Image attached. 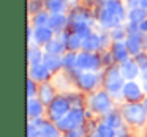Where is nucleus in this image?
Returning a JSON list of instances; mask_svg holds the SVG:
<instances>
[{"label": "nucleus", "instance_id": "obj_39", "mask_svg": "<svg viewBox=\"0 0 147 137\" xmlns=\"http://www.w3.org/2000/svg\"><path fill=\"white\" fill-rule=\"evenodd\" d=\"M139 32L141 33H147V19L139 24Z\"/></svg>", "mask_w": 147, "mask_h": 137}, {"label": "nucleus", "instance_id": "obj_12", "mask_svg": "<svg viewBox=\"0 0 147 137\" xmlns=\"http://www.w3.org/2000/svg\"><path fill=\"white\" fill-rule=\"evenodd\" d=\"M67 16H63L62 13H57V14H51L49 16V21H48V27L52 29L54 32H60L65 25H67Z\"/></svg>", "mask_w": 147, "mask_h": 137}, {"label": "nucleus", "instance_id": "obj_5", "mask_svg": "<svg viewBox=\"0 0 147 137\" xmlns=\"http://www.w3.org/2000/svg\"><path fill=\"white\" fill-rule=\"evenodd\" d=\"M98 21H100V24H101L103 27H108V29H114V27H117L119 24L122 22L119 17H115L114 14H112L111 11L108 10V8H105V7L100 10Z\"/></svg>", "mask_w": 147, "mask_h": 137}, {"label": "nucleus", "instance_id": "obj_17", "mask_svg": "<svg viewBox=\"0 0 147 137\" xmlns=\"http://www.w3.org/2000/svg\"><path fill=\"white\" fill-rule=\"evenodd\" d=\"M45 7L51 14L63 13L65 8H67V0H46Z\"/></svg>", "mask_w": 147, "mask_h": 137}, {"label": "nucleus", "instance_id": "obj_2", "mask_svg": "<svg viewBox=\"0 0 147 137\" xmlns=\"http://www.w3.org/2000/svg\"><path fill=\"white\" fill-rule=\"evenodd\" d=\"M78 66L82 68V70L93 71L100 66V58L92 52H84V54L78 55Z\"/></svg>", "mask_w": 147, "mask_h": 137}, {"label": "nucleus", "instance_id": "obj_16", "mask_svg": "<svg viewBox=\"0 0 147 137\" xmlns=\"http://www.w3.org/2000/svg\"><path fill=\"white\" fill-rule=\"evenodd\" d=\"M105 8H108L109 11H111L112 14H114L115 17H119V19H123L125 17V11H123V7H122V3L119 2V0H106L105 5H103Z\"/></svg>", "mask_w": 147, "mask_h": 137}, {"label": "nucleus", "instance_id": "obj_26", "mask_svg": "<svg viewBox=\"0 0 147 137\" xmlns=\"http://www.w3.org/2000/svg\"><path fill=\"white\" fill-rule=\"evenodd\" d=\"M43 58L45 57L41 55V51H40L38 47H32V46H30L29 47V61H30V65H38Z\"/></svg>", "mask_w": 147, "mask_h": 137}, {"label": "nucleus", "instance_id": "obj_4", "mask_svg": "<svg viewBox=\"0 0 147 137\" xmlns=\"http://www.w3.org/2000/svg\"><path fill=\"white\" fill-rule=\"evenodd\" d=\"M106 85L111 92H119L120 87L123 85V76L119 70H111L106 76Z\"/></svg>", "mask_w": 147, "mask_h": 137}, {"label": "nucleus", "instance_id": "obj_24", "mask_svg": "<svg viewBox=\"0 0 147 137\" xmlns=\"http://www.w3.org/2000/svg\"><path fill=\"white\" fill-rule=\"evenodd\" d=\"M27 107H29V115L30 117H38V115H41L43 106H41V102H40L38 99L29 98V104H27Z\"/></svg>", "mask_w": 147, "mask_h": 137}, {"label": "nucleus", "instance_id": "obj_29", "mask_svg": "<svg viewBox=\"0 0 147 137\" xmlns=\"http://www.w3.org/2000/svg\"><path fill=\"white\" fill-rule=\"evenodd\" d=\"M63 66L70 68V70L78 66V55L74 52H70V54H67L63 57Z\"/></svg>", "mask_w": 147, "mask_h": 137}, {"label": "nucleus", "instance_id": "obj_10", "mask_svg": "<svg viewBox=\"0 0 147 137\" xmlns=\"http://www.w3.org/2000/svg\"><path fill=\"white\" fill-rule=\"evenodd\" d=\"M52 35H54V30L49 29L48 25L36 27L35 29V41L38 43V44H48L52 39Z\"/></svg>", "mask_w": 147, "mask_h": 137}, {"label": "nucleus", "instance_id": "obj_43", "mask_svg": "<svg viewBox=\"0 0 147 137\" xmlns=\"http://www.w3.org/2000/svg\"><path fill=\"white\" fill-rule=\"evenodd\" d=\"M117 137H123V136H117Z\"/></svg>", "mask_w": 147, "mask_h": 137}, {"label": "nucleus", "instance_id": "obj_36", "mask_svg": "<svg viewBox=\"0 0 147 137\" xmlns=\"http://www.w3.org/2000/svg\"><path fill=\"white\" fill-rule=\"evenodd\" d=\"M82 136H84V131L81 128H76V129H71L67 137H82Z\"/></svg>", "mask_w": 147, "mask_h": 137}, {"label": "nucleus", "instance_id": "obj_7", "mask_svg": "<svg viewBox=\"0 0 147 137\" xmlns=\"http://www.w3.org/2000/svg\"><path fill=\"white\" fill-rule=\"evenodd\" d=\"M125 44H127V49L130 54L138 55L142 47V36L139 33H134V35H128L127 39H125Z\"/></svg>", "mask_w": 147, "mask_h": 137}, {"label": "nucleus", "instance_id": "obj_41", "mask_svg": "<svg viewBox=\"0 0 147 137\" xmlns=\"http://www.w3.org/2000/svg\"><path fill=\"white\" fill-rule=\"evenodd\" d=\"M144 107H146V110H147V101H146V106H144Z\"/></svg>", "mask_w": 147, "mask_h": 137}, {"label": "nucleus", "instance_id": "obj_40", "mask_svg": "<svg viewBox=\"0 0 147 137\" xmlns=\"http://www.w3.org/2000/svg\"><path fill=\"white\" fill-rule=\"evenodd\" d=\"M141 8H144L147 11V0H141Z\"/></svg>", "mask_w": 147, "mask_h": 137}, {"label": "nucleus", "instance_id": "obj_1", "mask_svg": "<svg viewBox=\"0 0 147 137\" xmlns=\"http://www.w3.org/2000/svg\"><path fill=\"white\" fill-rule=\"evenodd\" d=\"M123 115L127 118V121H130L131 124H142L144 120H146V107L133 102V104L125 107Z\"/></svg>", "mask_w": 147, "mask_h": 137}, {"label": "nucleus", "instance_id": "obj_20", "mask_svg": "<svg viewBox=\"0 0 147 137\" xmlns=\"http://www.w3.org/2000/svg\"><path fill=\"white\" fill-rule=\"evenodd\" d=\"M43 60H45V65L49 71H57L63 65V58H60L59 55H54V54H48Z\"/></svg>", "mask_w": 147, "mask_h": 137}, {"label": "nucleus", "instance_id": "obj_23", "mask_svg": "<svg viewBox=\"0 0 147 137\" xmlns=\"http://www.w3.org/2000/svg\"><path fill=\"white\" fill-rule=\"evenodd\" d=\"M65 49V44L62 41H57V39H51V41L46 44V51H48V54H54V55H59L62 54Z\"/></svg>", "mask_w": 147, "mask_h": 137}, {"label": "nucleus", "instance_id": "obj_14", "mask_svg": "<svg viewBox=\"0 0 147 137\" xmlns=\"http://www.w3.org/2000/svg\"><path fill=\"white\" fill-rule=\"evenodd\" d=\"M120 73H122V76H123V77H127V79H133V77H136V74L139 73V68H138V63H136V61H131V60L122 61Z\"/></svg>", "mask_w": 147, "mask_h": 137}, {"label": "nucleus", "instance_id": "obj_38", "mask_svg": "<svg viewBox=\"0 0 147 137\" xmlns=\"http://www.w3.org/2000/svg\"><path fill=\"white\" fill-rule=\"evenodd\" d=\"M127 5L130 7V10L131 8H138L141 7V0H127Z\"/></svg>", "mask_w": 147, "mask_h": 137}, {"label": "nucleus", "instance_id": "obj_30", "mask_svg": "<svg viewBox=\"0 0 147 137\" xmlns=\"http://www.w3.org/2000/svg\"><path fill=\"white\" fill-rule=\"evenodd\" d=\"M87 17H89V14L86 13V11L82 10H74L73 14H71V24L73 22H87Z\"/></svg>", "mask_w": 147, "mask_h": 137}, {"label": "nucleus", "instance_id": "obj_35", "mask_svg": "<svg viewBox=\"0 0 147 137\" xmlns=\"http://www.w3.org/2000/svg\"><path fill=\"white\" fill-rule=\"evenodd\" d=\"M136 63L139 65L141 68H146V66H147V55H146V54H138Z\"/></svg>", "mask_w": 147, "mask_h": 137}, {"label": "nucleus", "instance_id": "obj_28", "mask_svg": "<svg viewBox=\"0 0 147 137\" xmlns=\"http://www.w3.org/2000/svg\"><path fill=\"white\" fill-rule=\"evenodd\" d=\"M48 21H49V14L48 13H43V11L36 13L35 17H33V24H35V27H45V25H48Z\"/></svg>", "mask_w": 147, "mask_h": 137}, {"label": "nucleus", "instance_id": "obj_42", "mask_svg": "<svg viewBox=\"0 0 147 137\" xmlns=\"http://www.w3.org/2000/svg\"><path fill=\"white\" fill-rule=\"evenodd\" d=\"M67 2H76V0H67Z\"/></svg>", "mask_w": 147, "mask_h": 137}, {"label": "nucleus", "instance_id": "obj_11", "mask_svg": "<svg viewBox=\"0 0 147 137\" xmlns=\"http://www.w3.org/2000/svg\"><path fill=\"white\" fill-rule=\"evenodd\" d=\"M123 95L125 98L128 99V101H138V99L141 98V95H142V92H141L139 85L134 82H127L123 85Z\"/></svg>", "mask_w": 147, "mask_h": 137}, {"label": "nucleus", "instance_id": "obj_13", "mask_svg": "<svg viewBox=\"0 0 147 137\" xmlns=\"http://www.w3.org/2000/svg\"><path fill=\"white\" fill-rule=\"evenodd\" d=\"M128 49H127V44L122 41H115L114 46H112V57L119 61H127L128 60Z\"/></svg>", "mask_w": 147, "mask_h": 137}, {"label": "nucleus", "instance_id": "obj_15", "mask_svg": "<svg viewBox=\"0 0 147 137\" xmlns=\"http://www.w3.org/2000/svg\"><path fill=\"white\" fill-rule=\"evenodd\" d=\"M30 77L35 80H46L49 77V70L46 68V65H32L30 66Z\"/></svg>", "mask_w": 147, "mask_h": 137}, {"label": "nucleus", "instance_id": "obj_19", "mask_svg": "<svg viewBox=\"0 0 147 137\" xmlns=\"http://www.w3.org/2000/svg\"><path fill=\"white\" fill-rule=\"evenodd\" d=\"M82 47L86 49L87 52L96 51L98 47H101V39H100L98 35H89L87 38L82 39Z\"/></svg>", "mask_w": 147, "mask_h": 137}, {"label": "nucleus", "instance_id": "obj_25", "mask_svg": "<svg viewBox=\"0 0 147 137\" xmlns=\"http://www.w3.org/2000/svg\"><path fill=\"white\" fill-rule=\"evenodd\" d=\"M40 134H41V137H59V131L49 123L40 124Z\"/></svg>", "mask_w": 147, "mask_h": 137}, {"label": "nucleus", "instance_id": "obj_32", "mask_svg": "<svg viewBox=\"0 0 147 137\" xmlns=\"http://www.w3.org/2000/svg\"><path fill=\"white\" fill-rule=\"evenodd\" d=\"M125 35H128L127 29H122V27H114L112 32H111V36L115 39V41H122V38H123Z\"/></svg>", "mask_w": 147, "mask_h": 137}, {"label": "nucleus", "instance_id": "obj_22", "mask_svg": "<svg viewBox=\"0 0 147 137\" xmlns=\"http://www.w3.org/2000/svg\"><path fill=\"white\" fill-rule=\"evenodd\" d=\"M38 93H40V98H41L43 102H52L54 101V92H52V87L49 85V84H45V85L40 87Z\"/></svg>", "mask_w": 147, "mask_h": 137}, {"label": "nucleus", "instance_id": "obj_6", "mask_svg": "<svg viewBox=\"0 0 147 137\" xmlns=\"http://www.w3.org/2000/svg\"><path fill=\"white\" fill-rule=\"evenodd\" d=\"M92 107L96 112H108L111 109V101H109L108 95L106 93H98L92 99Z\"/></svg>", "mask_w": 147, "mask_h": 137}, {"label": "nucleus", "instance_id": "obj_34", "mask_svg": "<svg viewBox=\"0 0 147 137\" xmlns=\"http://www.w3.org/2000/svg\"><path fill=\"white\" fill-rule=\"evenodd\" d=\"M108 124H109L111 128H117V126H120V118H119V115H114V114L109 115V118H108Z\"/></svg>", "mask_w": 147, "mask_h": 137}, {"label": "nucleus", "instance_id": "obj_21", "mask_svg": "<svg viewBox=\"0 0 147 137\" xmlns=\"http://www.w3.org/2000/svg\"><path fill=\"white\" fill-rule=\"evenodd\" d=\"M73 32L78 33L82 39L87 38L89 35H92L90 27H89V22H73Z\"/></svg>", "mask_w": 147, "mask_h": 137}, {"label": "nucleus", "instance_id": "obj_3", "mask_svg": "<svg viewBox=\"0 0 147 137\" xmlns=\"http://www.w3.org/2000/svg\"><path fill=\"white\" fill-rule=\"evenodd\" d=\"M68 112H70V102H68L65 98L54 99V101L51 102V115H52V118L60 120V118H63Z\"/></svg>", "mask_w": 147, "mask_h": 137}, {"label": "nucleus", "instance_id": "obj_31", "mask_svg": "<svg viewBox=\"0 0 147 137\" xmlns=\"http://www.w3.org/2000/svg\"><path fill=\"white\" fill-rule=\"evenodd\" d=\"M98 134L100 137H115L114 136V129L109 124H100L98 126Z\"/></svg>", "mask_w": 147, "mask_h": 137}, {"label": "nucleus", "instance_id": "obj_8", "mask_svg": "<svg viewBox=\"0 0 147 137\" xmlns=\"http://www.w3.org/2000/svg\"><path fill=\"white\" fill-rule=\"evenodd\" d=\"M62 43L65 44V47H68L70 51H76V49L82 47V38L78 33H65V36L62 38Z\"/></svg>", "mask_w": 147, "mask_h": 137}, {"label": "nucleus", "instance_id": "obj_27", "mask_svg": "<svg viewBox=\"0 0 147 137\" xmlns=\"http://www.w3.org/2000/svg\"><path fill=\"white\" fill-rule=\"evenodd\" d=\"M68 117L71 118V121H73V124L76 128H79V124L82 123V120H84V114H82L81 109H73V110H70L68 112Z\"/></svg>", "mask_w": 147, "mask_h": 137}, {"label": "nucleus", "instance_id": "obj_9", "mask_svg": "<svg viewBox=\"0 0 147 137\" xmlns=\"http://www.w3.org/2000/svg\"><path fill=\"white\" fill-rule=\"evenodd\" d=\"M96 80H98V76L95 73H79L78 74V84L86 90L93 88L96 85Z\"/></svg>", "mask_w": 147, "mask_h": 137}, {"label": "nucleus", "instance_id": "obj_33", "mask_svg": "<svg viewBox=\"0 0 147 137\" xmlns=\"http://www.w3.org/2000/svg\"><path fill=\"white\" fill-rule=\"evenodd\" d=\"M43 7V0H30L29 3V11L30 13H40V10H41Z\"/></svg>", "mask_w": 147, "mask_h": 137}, {"label": "nucleus", "instance_id": "obj_37", "mask_svg": "<svg viewBox=\"0 0 147 137\" xmlns=\"http://www.w3.org/2000/svg\"><path fill=\"white\" fill-rule=\"evenodd\" d=\"M35 84H33V80L30 79L29 80V98H33V95H35Z\"/></svg>", "mask_w": 147, "mask_h": 137}, {"label": "nucleus", "instance_id": "obj_18", "mask_svg": "<svg viewBox=\"0 0 147 137\" xmlns=\"http://www.w3.org/2000/svg\"><path fill=\"white\" fill-rule=\"evenodd\" d=\"M146 19H147V11L144 10V8L138 7V8H131V10L128 11V21H130V22L141 24Z\"/></svg>", "mask_w": 147, "mask_h": 137}]
</instances>
